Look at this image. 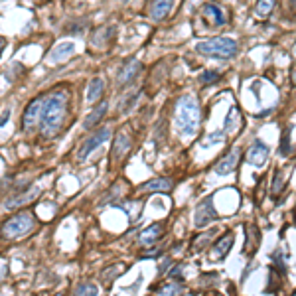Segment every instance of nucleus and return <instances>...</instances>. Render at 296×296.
Returning a JSON list of instances; mask_svg holds the SVG:
<instances>
[{
    "label": "nucleus",
    "mask_w": 296,
    "mask_h": 296,
    "mask_svg": "<svg viewBox=\"0 0 296 296\" xmlns=\"http://www.w3.org/2000/svg\"><path fill=\"white\" fill-rule=\"evenodd\" d=\"M69 103V91L66 87H57L55 91L44 101L42 105V134L48 138H53L57 134V131L62 129L64 118H66V109Z\"/></svg>",
    "instance_id": "1"
},
{
    "label": "nucleus",
    "mask_w": 296,
    "mask_h": 296,
    "mask_svg": "<svg viewBox=\"0 0 296 296\" xmlns=\"http://www.w3.org/2000/svg\"><path fill=\"white\" fill-rule=\"evenodd\" d=\"M176 125L184 136H194L199 127V105L192 95H184L176 103Z\"/></svg>",
    "instance_id": "2"
},
{
    "label": "nucleus",
    "mask_w": 296,
    "mask_h": 296,
    "mask_svg": "<svg viewBox=\"0 0 296 296\" xmlns=\"http://www.w3.org/2000/svg\"><path fill=\"white\" fill-rule=\"evenodd\" d=\"M197 53L201 55H207V57H214V59H229L237 53V42L231 40V38H225V36H219V38H210L205 42H199L196 46Z\"/></svg>",
    "instance_id": "3"
},
{
    "label": "nucleus",
    "mask_w": 296,
    "mask_h": 296,
    "mask_svg": "<svg viewBox=\"0 0 296 296\" xmlns=\"http://www.w3.org/2000/svg\"><path fill=\"white\" fill-rule=\"evenodd\" d=\"M38 225L36 217L32 212H20L18 215L10 217L2 225V237L4 239H18V237H26L32 233V229Z\"/></svg>",
    "instance_id": "4"
},
{
    "label": "nucleus",
    "mask_w": 296,
    "mask_h": 296,
    "mask_svg": "<svg viewBox=\"0 0 296 296\" xmlns=\"http://www.w3.org/2000/svg\"><path fill=\"white\" fill-rule=\"evenodd\" d=\"M109 136H111V129L109 127H103V129H99L97 132H93L89 138H85L83 140V144L79 146V150H77V158L79 160H85L89 154H91L95 148H99L103 142H107L109 140Z\"/></svg>",
    "instance_id": "5"
},
{
    "label": "nucleus",
    "mask_w": 296,
    "mask_h": 296,
    "mask_svg": "<svg viewBox=\"0 0 296 296\" xmlns=\"http://www.w3.org/2000/svg\"><path fill=\"white\" fill-rule=\"evenodd\" d=\"M219 215H217V212L214 210V199L212 197H205L203 201H199L197 203V207H196V217H194V223H196V227H205L210 221H215Z\"/></svg>",
    "instance_id": "6"
},
{
    "label": "nucleus",
    "mask_w": 296,
    "mask_h": 296,
    "mask_svg": "<svg viewBox=\"0 0 296 296\" xmlns=\"http://www.w3.org/2000/svg\"><path fill=\"white\" fill-rule=\"evenodd\" d=\"M131 146H132V140H131V136H129V132H127V129H123V131H118L116 132V136H115V144H113V162H121L129 152H131Z\"/></svg>",
    "instance_id": "7"
},
{
    "label": "nucleus",
    "mask_w": 296,
    "mask_h": 296,
    "mask_svg": "<svg viewBox=\"0 0 296 296\" xmlns=\"http://www.w3.org/2000/svg\"><path fill=\"white\" fill-rule=\"evenodd\" d=\"M239 156H241V148H239V146L231 148V152H227V156H223V158L214 166L215 174H219V176H227V174H231V172L237 168Z\"/></svg>",
    "instance_id": "8"
},
{
    "label": "nucleus",
    "mask_w": 296,
    "mask_h": 296,
    "mask_svg": "<svg viewBox=\"0 0 296 296\" xmlns=\"http://www.w3.org/2000/svg\"><path fill=\"white\" fill-rule=\"evenodd\" d=\"M266 158H269V146L261 140H255L247 150V162L253 166H263L266 162Z\"/></svg>",
    "instance_id": "9"
},
{
    "label": "nucleus",
    "mask_w": 296,
    "mask_h": 296,
    "mask_svg": "<svg viewBox=\"0 0 296 296\" xmlns=\"http://www.w3.org/2000/svg\"><path fill=\"white\" fill-rule=\"evenodd\" d=\"M42 105H44V97H36L34 101H30V105L26 107L24 118H22L26 131H30V129L36 125V121L40 118V113H42Z\"/></svg>",
    "instance_id": "10"
},
{
    "label": "nucleus",
    "mask_w": 296,
    "mask_h": 296,
    "mask_svg": "<svg viewBox=\"0 0 296 296\" xmlns=\"http://www.w3.org/2000/svg\"><path fill=\"white\" fill-rule=\"evenodd\" d=\"M201 14L207 18V22H210L212 28H219V26H223L227 22V14L215 4H205L201 8Z\"/></svg>",
    "instance_id": "11"
},
{
    "label": "nucleus",
    "mask_w": 296,
    "mask_h": 296,
    "mask_svg": "<svg viewBox=\"0 0 296 296\" xmlns=\"http://www.w3.org/2000/svg\"><path fill=\"white\" fill-rule=\"evenodd\" d=\"M233 241H235V235L233 233H227V235H223L221 239L214 245V249H212V259L214 261H221V259H225L227 257V253L231 251V247H233Z\"/></svg>",
    "instance_id": "12"
},
{
    "label": "nucleus",
    "mask_w": 296,
    "mask_h": 296,
    "mask_svg": "<svg viewBox=\"0 0 296 296\" xmlns=\"http://www.w3.org/2000/svg\"><path fill=\"white\" fill-rule=\"evenodd\" d=\"M162 233H164V225H162V223H152L150 227H146V229L140 233L138 241H140L142 245H152V243H156V241L160 239Z\"/></svg>",
    "instance_id": "13"
},
{
    "label": "nucleus",
    "mask_w": 296,
    "mask_h": 296,
    "mask_svg": "<svg viewBox=\"0 0 296 296\" xmlns=\"http://www.w3.org/2000/svg\"><path fill=\"white\" fill-rule=\"evenodd\" d=\"M172 188H174V182L170 178H156V180L146 182L140 190L142 192H170Z\"/></svg>",
    "instance_id": "14"
},
{
    "label": "nucleus",
    "mask_w": 296,
    "mask_h": 296,
    "mask_svg": "<svg viewBox=\"0 0 296 296\" xmlns=\"http://www.w3.org/2000/svg\"><path fill=\"white\" fill-rule=\"evenodd\" d=\"M172 2L174 0H154L150 6V16L154 20H164L172 10Z\"/></svg>",
    "instance_id": "15"
},
{
    "label": "nucleus",
    "mask_w": 296,
    "mask_h": 296,
    "mask_svg": "<svg viewBox=\"0 0 296 296\" xmlns=\"http://www.w3.org/2000/svg\"><path fill=\"white\" fill-rule=\"evenodd\" d=\"M140 69H142V66H140L138 59H131V62H127V66L121 69V73H118V81H121V83L132 81Z\"/></svg>",
    "instance_id": "16"
},
{
    "label": "nucleus",
    "mask_w": 296,
    "mask_h": 296,
    "mask_svg": "<svg viewBox=\"0 0 296 296\" xmlns=\"http://www.w3.org/2000/svg\"><path fill=\"white\" fill-rule=\"evenodd\" d=\"M107 109H109V105H107V103H101L99 107H95V109H93V113H89V115H87L85 123H83V129H85V131L93 129V127H95V125H97V123L101 121V118L105 116Z\"/></svg>",
    "instance_id": "17"
},
{
    "label": "nucleus",
    "mask_w": 296,
    "mask_h": 296,
    "mask_svg": "<svg viewBox=\"0 0 296 296\" xmlns=\"http://www.w3.org/2000/svg\"><path fill=\"white\" fill-rule=\"evenodd\" d=\"M103 89H105V81L101 77H93L91 83H89V91H87V99L95 103L99 101V97L103 95Z\"/></svg>",
    "instance_id": "18"
},
{
    "label": "nucleus",
    "mask_w": 296,
    "mask_h": 296,
    "mask_svg": "<svg viewBox=\"0 0 296 296\" xmlns=\"http://www.w3.org/2000/svg\"><path fill=\"white\" fill-rule=\"evenodd\" d=\"M217 235V229H210V231H205V233H199L194 237V241H192V249L194 251H201L203 247H207V243H212V239Z\"/></svg>",
    "instance_id": "19"
},
{
    "label": "nucleus",
    "mask_w": 296,
    "mask_h": 296,
    "mask_svg": "<svg viewBox=\"0 0 296 296\" xmlns=\"http://www.w3.org/2000/svg\"><path fill=\"white\" fill-rule=\"evenodd\" d=\"M127 271V264H123V263H118V264H111V266H107V269L101 273V279H103V282L105 284H111V280L113 279H116L118 275H123Z\"/></svg>",
    "instance_id": "20"
},
{
    "label": "nucleus",
    "mask_w": 296,
    "mask_h": 296,
    "mask_svg": "<svg viewBox=\"0 0 296 296\" xmlns=\"http://www.w3.org/2000/svg\"><path fill=\"white\" fill-rule=\"evenodd\" d=\"M40 196V190L38 188H32L28 194H22V196H18V197H14L12 201H8L6 203V210H14V207H20V205H24V203H28L32 197H38Z\"/></svg>",
    "instance_id": "21"
},
{
    "label": "nucleus",
    "mask_w": 296,
    "mask_h": 296,
    "mask_svg": "<svg viewBox=\"0 0 296 296\" xmlns=\"http://www.w3.org/2000/svg\"><path fill=\"white\" fill-rule=\"evenodd\" d=\"M259 229L255 227H249L247 231V243H245V255H253L257 251V245H259Z\"/></svg>",
    "instance_id": "22"
},
{
    "label": "nucleus",
    "mask_w": 296,
    "mask_h": 296,
    "mask_svg": "<svg viewBox=\"0 0 296 296\" xmlns=\"http://www.w3.org/2000/svg\"><path fill=\"white\" fill-rule=\"evenodd\" d=\"M71 51H73V44H64V46H59V48H55V49L49 53V62H64L67 55H71Z\"/></svg>",
    "instance_id": "23"
},
{
    "label": "nucleus",
    "mask_w": 296,
    "mask_h": 296,
    "mask_svg": "<svg viewBox=\"0 0 296 296\" xmlns=\"http://www.w3.org/2000/svg\"><path fill=\"white\" fill-rule=\"evenodd\" d=\"M284 190V172L279 168L277 172H275V180H273V188H271V196L273 197H277L280 192Z\"/></svg>",
    "instance_id": "24"
},
{
    "label": "nucleus",
    "mask_w": 296,
    "mask_h": 296,
    "mask_svg": "<svg viewBox=\"0 0 296 296\" xmlns=\"http://www.w3.org/2000/svg\"><path fill=\"white\" fill-rule=\"evenodd\" d=\"M275 4H277V0H259L257 6H255V12L259 16H269L273 12Z\"/></svg>",
    "instance_id": "25"
},
{
    "label": "nucleus",
    "mask_w": 296,
    "mask_h": 296,
    "mask_svg": "<svg viewBox=\"0 0 296 296\" xmlns=\"http://www.w3.org/2000/svg\"><path fill=\"white\" fill-rule=\"evenodd\" d=\"M294 131V127H290V131H284L282 132V138H280V154L282 156H288V154H292V144H290V138H288V134Z\"/></svg>",
    "instance_id": "26"
},
{
    "label": "nucleus",
    "mask_w": 296,
    "mask_h": 296,
    "mask_svg": "<svg viewBox=\"0 0 296 296\" xmlns=\"http://www.w3.org/2000/svg\"><path fill=\"white\" fill-rule=\"evenodd\" d=\"M182 292H186V286L184 284H178V282L160 288V294H182Z\"/></svg>",
    "instance_id": "27"
},
{
    "label": "nucleus",
    "mask_w": 296,
    "mask_h": 296,
    "mask_svg": "<svg viewBox=\"0 0 296 296\" xmlns=\"http://www.w3.org/2000/svg\"><path fill=\"white\" fill-rule=\"evenodd\" d=\"M273 261H275V266H277V269L284 275V273H286V264H284V259H282V253H280V251H277V253L273 255Z\"/></svg>",
    "instance_id": "28"
},
{
    "label": "nucleus",
    "mask_w": 296,
    "mask_h": 296,
    "mask_svg": "<svg viewBox=\"0 0 296 296\" xmlns=\"http://www.w3.org/2000/svg\"><path fill=\"white\" fill-rule=\"evenodd\" d=\"M75 294H97V286L95 284H79L75 288Z\"/></svg>",
    "instance_id": "29"
},
{
    "label": "nucleus",
    "mask_w": 296,
    "mask_h": 296,
    "mask_svg": "<svg viewBox=\"0 0 296 296\" xmlns=\"http://www.w3.org/2000/svg\"><path fill=\"white\" fill-rule=\"evenodd\" d=\"M217 79H219V73H215V71H203L201 73V83H214Z\"/></svg>",
    "instance_id": "30"
},
{
    "label": "nucleus",
    "mask_w": 296,
    "mask_h": 296,
    "mask_svg": "<svg viewBox=\"0 0 296 296\" xmlns=\"http://www.w3.org/2000/svg\"><path fill=\"white\" fill-rule=\"evenodd\" d=\"M182 269H184V264H176V266H174V271L170 273V279L182 280Z\"/></svg>",
    "instance_id": "31"
},
{
    "label": "nucleus",
    "mask_w": 296,
    "mask_h": 296,
    "mask_svg": "<svg viewBox=\"0 0 296 296\" xmlns=\"http://www.w3.org/2000/svg\"><path fill=\"white\" fill-rule=\"evenodd\" d=\"M6 273H8V264H6V261H0V282L4 280Z\"/></svg>",
    "instance_id": "32"
},
{
    "label": "nucleus",
    "mask_w": 296,
    "mask_h": 296,
    "mask_svg": "<svg viewBox=\"0 0 296 296\" xmlns=\"http://www.w3.org/2000/svg\"><path fill=\"white\" fill-rule=\"evenodd\" d=\"M8 115H10V111H6V113H4L2 116H0V127H2V125L6 123V118H8Z\"/></svg>",
    "instance_id": "33"
},
{
    "label": "nucleus",
    "mask_w": 296,
    "mask_h": 296,
    "mask_svg": "<svg viewBox=\"0 0 296 296\" xmlns=\"http://www.w3.org/2000/svg\"><path fill=\"white\" fill-rule=\"evenodd\" d=\"M6 48V40H2V38H0V53H2V49Z\"/></svg>",
    "instance_id": "34"
}]
</instances>
